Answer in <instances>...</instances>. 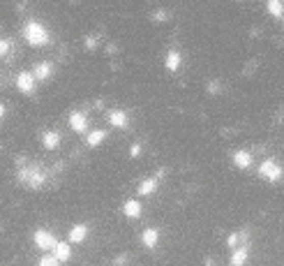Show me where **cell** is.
Returning a JSON list of instances; mask_svg holds the SVG:
<instances>
[{"label": "cell", "mask_w": 284, "mask_h": 266, "mask_svg": "<svg viewBox=\"0 0 284 266\" xmlns=\"http://www.w3.org/2000/svg\"><path fill=\"white\" fill-rule=\"evenodd\" d=\"M157 185H160V178L157 176H150V178H146V181L139 183V195L141 197H150L157 192Z\"/></svg>", "instance_id": "cell-6"}, {"label": "cell", "mask_w": 284, "mask_h": 266, "mask_svg": "<svg viewBox=\"0 0 284 266\" xmlns=\"http://www.w3.org/2000/svg\"><path fill=\"white\" fill-rule=\"evenodd\" d=\"M247 257H249V250H247V246H243V248H234V255H231V266H245L247 264Z\"/></svg>", "instance_id": "cell-11"}, {"label": "cell", "mask_w": 284, "mask_h": 266, "mask_svg": "<svg viewBox=\"0 0 284 266\" xmlns=\"http://www.w3.org/2000/svg\"><path fill=\"white\" fill-rule=\"evenodd\" d=\"M86 236H88V225H74V227L70 229V241H72V243L86 241Z\"/></svg>", "instance_id": "cell-15"}, {"label": "cell", "mask_w": 284, "mask_h": 266, "mask_svg": "<svg viewBox=\"0 0 284 266\" xmlns=\"http://www.w3.org/2000/svg\"><path fill=\"white\" fill-rule=\"evenodd\" d=\"M234 162H236V165H238V167H243V169H245V167H249V162H252V157H249V153H245V151H238V153H236V155H234Z\"/></svg>", "instance_id": "cell-18"}, {"label": "cell", "mask_w": 284, "mask_h": 266, "mask_svg": "<svg viewBox=\"0 0 284 266\" xmlns=\"http://www.w3.org/2000/svg\"><path fill=\"white\" fill-rule=\"evenodd\" d=\"M51 252L55 255V259H58V261H67L72 257V246H70V243H65V241H58Z\"/></svg>", "instance_id": "cell-9"}, {"label": "cell", "mask_w": 284, "mask_h": 266, "mask_svg": "<svg viewBox=\"0 0 284 266\" xmlns=\"http://www.w3.org/2000/svg\"><path fill=\"white\" fill-rule=\"evenodd\" d=\"M3 118H5V104L0 102V121H3Z\"/></svg>", "instance_id": "cell-22"}, {"label": "cell", "mask_w": 284, "mask_h": 266, "mask_svg": "<svg viewBox=\"0 0 284 266\" xmlns=\"http://www.w3.org/2000/svg\"><path fill=\"white\" fill-rule=\"evenodd\" d=\"M37 266H60V261L55 259V255H53V252H49V255H44V257H42V259H40V264H37Z\"/></svg>", "instance_id": "cell-19"}, {"label": "cell", "mask_w": 284, "mask_h": 266, "mask_svg": "<svg viewBox=\"0 0 284 266\" xmlns=\"http://www.w3.org/2000/svg\"><path fill=\"white\" fill-rule=\"evenodd\" d=\"M35 86H37V79L33 72H19V76H16V88H19L21 93L30 95V93L35 91Z\"/></svg>", "instance_id": "cell-4"}, {"label": "cell", "mask_w": 284, "mask_h": 266, "mask_svg": "<svg viewBox=\"0 0 284 266\" xmlns=\"http://www.w3.org/2000/svg\"><path fill=\"white\" fill-rule=\"evenodd\" d=\"M19 181L23 183V185L33 188V190H37V188L44 185L46 176L42 174V171L37 169V167H25V169H21V171H19Z\"/></svg>", "instance_id": "cell-2"}, {"label": "cell", "mask_w": 284, "mask_h": 266, "mask_svg": "<svg viewBox=\"0 0 284 266\" xmlns=\"http://www.w3.org/2000/svg\"><path fill=\"white\" fill-rule=\"evenodd\" d=\"M123 213L127 218H132V220H136V218L141 216V204L136 199H127L125 201V206H123Z\"/></svg>", "instance_id": "cell-13"}, {"label": "cell", "mask_w": 284, "mask_h": 266, "mask_svg": "<svg viewBox=\"0 0 284 266\" xmlns=\"http://www.w3.org/2000/svg\"><path fill=\"white\" fill-rule=\"evenodd\" d=\"M106 118H109V123L113 127H127V123H130V118H127V114L123 109H111L106 114Z\"/></svg>", "instance_id": "cell-7"}, {"label": "cell", "mask_w": 284, "mask_h": 266, "mask_svg": "<svg viewBox=\"0 0 284 266\" xmlns=\"http://www.w3.org/2000/svg\"><path fill=\"white\" fill-rule=\"evenodd\" d=\"M10 46H12L10 40H3V37H0V56H5L7 51H10Z\"/></svg>", "instance_id": "cell-20"}, {"label": "cell", "mask_w": 284, "mask_h": 266, "mask_svg": "<svg viewBox=\"0 0 284 266\" xmlns=\"http://www.w3.org/2000/svg\"><path fill=\"white\" fill-rule=\"evenodd\" d=\"M55 243H58V238H55L49 229H37L35 231V246L40 248V250H53Z\"/></svg>", "instance_id": "cell-3"}, {"label": "cell", "mask_w": 284, "mask_h": 266, "mask_svg": "<svg viewBox=\"0 0 284 266\" xmlns=\"http://www.w3.org/2000/svg\"><path fill=\"white\" fill-rule=\"evenodd\" d=\"M70 125L74 132H79V135H83L86 130H88V118H86L83 111H72L70 114Z\"/></svg>", "instance_id": "cell-5"}, {"label": "cell", "mask_w": 284, "mask_h": 266, "mask_svg": "<svg viewBox=\"0 0 284 266\" xmlns=\"http://www.w3.org/2000/svg\"><path fill=\"white\" fill-rule=\"evenodd\" d=\"M23 37L30 46H44L49 44V31H46V25L40 23V21H28L23 25Z\"/></svg>", "instance_id": "cell-1"}, {"label": "cell", "mask_w": 284, "mask_h": 266, "mask_svg": "<svg viewBox=\"0 0 284 266\" xmlns=\"http://www.w3.org/2000/svg\"><path fill=\"white\" fill-rule=\"evenodd\" d=\"M166 70H171V72H176L180 67V63H183V56L178 54V51H169L166 54Z\"/></svg>", "instance_id": "cell-16"}, {"label": "cell", "mask_w": 284, "mask_h": 266, "mask_svg": "<svg viewBox=\"0 0 284 266\" xmlns=\"http://www.w3.org/2000/svg\"><path fill=\"white\" fill-rule=\"evenodd\" d=\"M261 176H264V178H268V181H275V178H279V167L275 165L273 160H266L264 165H261Z\"/></svg>", "instance_id": "cell-10"}, {"label": "cell", "mask_w": 284, "mask_h": 266, "mask_svg": "<svg viewBox=\"0 0 284 266\" xmlns=\"http://www.w3.org/2000/svg\"><path fill=\"white\" fill-rule=\"evenodd\" d=\"M42 146H44V148H49V151L58 148V146H60V135H58V132H53V130L44 132V135H42Z\"/></svg>", "instance_id": "cell-12"}, {"label": "cell", "mask_w": 284, "mask_h": 266, "mask_svg": "<svg viewBox=\"0 0 284 266\" xmlns=\"http://www.w3.org/2000/svg\"><path fill=\"white\" fill-rule=\"evenodd\" d=\"M104 139H106V130H93L88 135V139H86V144H88L90 148H95V146H100Z\"/></svg>", "instance_id": "cell-17"}, {"label": "cell", "mask_w": 284, "mask_h": 266, "mask_svg": "<svg viewBox=\"0 0 284 266\" xmlns=\"http://www.w3.org/2000/svg\"><path fill=\"white\" fill-rule=\"evenodd\" d=\"M139 151H141L139 146H132V157H136V155H139Z\"/></svg>", "instance_id": "cell-21"}, {"label": "cell", "mask_w": 284, "mask_h": 266, "mask_svg": "<svg viewBox=\"0 0 284 266\" xmlns=\"http://www.w3.org/2000/svg\"><path fill=\"white\" fill-rule=\"evenodd\" d=\"M157 241H160V231L155 229V227H148V229H144V234H141V243H144L148 250L157 248Z\"/></svg>", "instance_id": "cell-8"}, {"label": "cell", "mask_w": 284, "mask_h": 266, "mask_svg": "<svg viewBox=\"0 0 284 266\" xmlns=\"http://www.w3.org/2000/svg\"><path fill=\"white\" fill-rule=\"evenodd\" d=\"M51 72H53V65H51V63H37L33 74H35L37 81H46L51 76Z\"/></svg>", "instance_id": "cell-14"}]
</instances>
